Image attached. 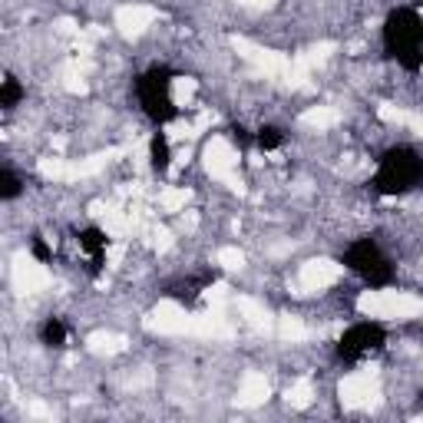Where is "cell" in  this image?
<instances>
[{
  "label": "cell",
  "instance_id": "obj_1",
  "mask_svg": "<svg viewBox=\"0 0 423 423\" xmlns=\"http://www.w3.org/2000/svg\"><path fill=\"white\" fill-rule=\"evenodd\" d=\"M357 311L364 317H387V321H410L423 311V301L407 291H364L357 298Z\"/></svg>",
  "mask_w": 423,
  "mask_h": 423
},
{
  "label": "cell",
  "instance_id": "obj_2",
  "mask_svg": "<svg viewBox=\"0 0 423 423\" xmlns=\"http://www.w3.org/2000/svg\"><path fill=\"white\" fill-rule=\"evenodd\" d=\"M192 321H195V314H189L182 304L162 301V304L146 317V328L149 331H159V334H192Z\"/></svg>",
  "mask_w": 423,
  "mask_h": 423
},
{
  "label": "cell",
  "instance_id": "obj_3",
  "mask_svg": "<svg viewBox=\"0 0 423 423\" xmlns=\"http://www.w3.org/2000/svg\"><path fill=\"white\" fill-rule=\"evenodd\" d=\"M337 397H341V404L348 407V410H361V407L374 404V400L380 397V390H377V384L370 380L367 374H350V377L341 380Z\"/></svg>",
  "mask_w": 423,
  "mask_h": 423
},
{
  "label": "cell",
  "instance_id": "obj_4",
  "mask_svg": "<svg viewBox=\"0 0 423 423\" xmlns=\"http://www.w3.org/2000/svg\"><path fill=\"white\" fill-rule=\"evenodd\" d=\"M50 285V271L40 265L37 258L30 255H17L14 261V288L20 295H34V291H43Z\"/></svg>",
  "mask_w": 423,
  "mask_h": 423
},
{
  "label": "cell",
  "instance_id": "obj_5",
  "mask_svg": "<svg viewBox=\"0 0 423 423\" xmlns=\"http://www.w3.org/2000/svg\"><path fill=\"white\" fill-rule=\"evenodd\" d=\"M202 159H205V169H208L212 179H228V176L235 172V166H239V152L232 149L228 139H221V136H215V139L205 146Z\"/></svg>",
  "mask_w": 423,
  "mask_h": 423
},
{
  "label": "cell",
  "instance_id": "obj_6",
  "mask_svg": "<svg viewBox=\"0 0 423 423\" xmlns=\"http://www.w3.org/2000/svg\"><path fill=\"white\" fill-rule=\"evenodd\" d=\"M341 278V265H334L328 258H311L301 265V275H298V288L301 291H321Z\"/></svg>",
  "mask_w": 423,
  "mask_h": 423
},
{
  "label": "cell",
  "instance_id": "obj_7",
  "mask_svg": "<svg viewBox=\"0 0 423 423\" xmlns=\"http://www.w3.org/2000/svg\"><path fill=\"white\" fill-rule=\"evenodd\" d=\"M232 47H235L248 63H255L258 70H265V73H271V76H285L288 73V67H291L288 56L275 53V50H261V47H255V43H248V40H241V37L232 40Z\"/></svg>",
  "mask_w": 423,
  "mask_h": 423
},
{
  "label": "cell",
  "instance_id": "obj_8",
  "mask_svg": "<svg viewBox=\"0 0 423 423\" xmlns=\"http://www.w3.org/2000/svg\"><path fill=\"white\" fill-rule=\"evenodd\" d=\"M159 17L156 7H146V3H129V7H119L116 10V27L123 37H139L152 20Z\"/></svg>",
  "mask_w": 423,
  "mask_h": 423
},
{
  "label": "cell",
  "instance_id": "obj_9",
  "mask_svg": "<svg viewBox=\"0 0 423 423\" xmlns=\"http://www.w3.org/2000/svg\"><path fill=\"white\" fill-rule=\"evenodd\" d=\"M268 394H271V387L265 380V374H245V380H241V390H239V407H258L268 400Z\"/></svg>",
  "mask_w": 423,
  "mask_h": 423
},
{
  "label": "cell",
  "instance_id": "obj_10",
  "mask_svg": "<svg viewBox=\"0 0 423 423\" xmlns=\"http://www.w3.org/2000/svg\"><path fill=\"white\" fill-rule=\"evenodd\" d=\"M239 308L255 331H271V314H268L265 304H258L255 298H239Z\"/></svg>",
  "mask_w": 423,
  "mask_h": 423
},
{
  "label": "cell",
  "instance_id": "obj_11",
  "mask_svg": "<svg viewBox=\"0 0 423 423\" xmlns=\"http://www.w3.org/2000/svg\"><path fill=\"white\" fill-rule=\"evenodd\" d=\"M337 110H331V106H311L308 112H301V126L304 129H331V126H337Z\"/></svg>",
  "mask_w": 423,
  "mask_h": 423
},
{
  "label": "cell",
  "instance_id": "obj_12",
  "mask_svg": "<svg viewBox=\"0 0 423 423\" xmlns=\"http://www.w3.org/2000/svg\"><path fill=\"white\" fill-rule=\"evenodd\" d=\"M189 199H192V192L185 185H172V189H166L159 195V208L162 212H182L185 205H189Z\"/></svg>",
  "mask_w": 423,
  "mask_h": 423
},
{
  "label": "cell",
  "instance_id": "obj_13",
  "mask_svg": "<svg viewBox=\"0 0 423 423\" xmlns=\"http://www.w3.org/2000/svg\"><path fill=\"white\" fill-rule=\"evenodd\" d=\"M123 348H126V337H119V334L96 331L90 337V350H96V354H119Z\"/></svg>",
  "mask_w": 423,
  "mask_h": 423
},
{
  "label": "cell",
  "instance_id": "obj_14",
  "mask_svg": "<svg viewBox=\"0 0 423 423\" xmlns=\"http://www.w3.org/2000/svg\"><path fill=\"white\" fill-rule=\"evenodd\" d=\"M278 334H281L285 341H304V337H308V328H304L301 317L285 314V317H278Z\"/></svg>",
  "mask_w": 423,
  "mask_h": 423
},
{
  "label": "cell",
  "instance_id": "obj_15",
  "mask_svg": "<svg viewBox=\"0 0 423 423\" xmlns=\"http://www.w3.org/2000/svg\"><path fill=\"white\" fill-rule=\"evenodd\" d=\"M311 400H314V384L308 380V377H301L298 384L288 387V404H291V407H298V410H301V407H308Z\"/></svg>",
  "mask_w": 423,
  "mask_h": 423
},
{
  "label": "cell",
  "instance_id": "obj_16",
  "mask_svg": "<svg viewBox=\"0 0 423 423\" xmlns=\"http://www.w3.org/2000/svg\"><path fill=\"white\" fill-rule=\"evenodd\" d=\"M192 96H195V80H189V76H179V80H172V106H189L192 103Z\"/></svg>",
  "mask_w": 423,
  "mask_h": 423
},
{
  "label": "cell",
  "instance_id": "obj_17",
  "mask_svg": "<svg viewBox=\"0 0 423 423\" xmlns=\"http://www.w3.org/2000/svg\"><path fill=\"white\" fill-rule=\"evenodd\" d=\"M219 265H221V268H228V271H239L241 265H245V255H241L239 248H221V252H219Z\"/></svg>",
  "mask_w": 423,
  "mask_h": 423
},
{
  "label": "cell",
  "instance_id": "obj_18",
  "mask_svg": "<svg viewBox=\"0 0 423 423\" xmlns=\"http://www.w3.org/2000/svg\"><path fill=\"white\" fill-rule=\"evenodd\" d=\"M410 116H413V112L400 110V106H390V103L380 106V119H384V123H397V126H400V123H410Z\"/></svg>",
  "mask_w": 423,
  "mask_h": 423
},
{
  "label": "cell",
  "instance_id": "obj_19",
  "mask_svg": "<svg viewBox=\"0 0 423 423\" xmlns=\"http://www.w3.org/2000/svg\"><path fill=\"white\" fill-rule=\"evenodd\" d=\"M228 298V285L225 281H219V285H212L208 291H205V301L212 304V308H221V301Z\"/></svg>",
  "mask_w": 423,
  "mask_h": 423
},
{
  "label": "cell",
  "instance_id": "obj_20",
  "mask_svg": "<svg viewBox=\"0 0 423 423\" xmlns=\"http://www.w3.org/2000/svg\"><path fill=\"white\" fill-rule=\"evenodd\" d=\"M152 245H156V252H169L172 248V232L169 228H156L152 232Z\"/></svg>",
  "mask_w": 423,
  "mask_h": 423
},
{
  "label": "cell",
  "instance_id": "obj_21",
  "mask_svg": "<svg viewBox=\"0 0 423 423\" xmlns=\"http://www.w3.org/2000/svg\"><path fill=\"white\" fill-rule=\"evenodd\" d=\"M152 162L156 166H166V139H156L152 143Z\"/></svg>",
  "mask_w": 423,
  "mask_h": 423
},
{
  "label": "cell",
  "instance_id": "obj_22",
  "mask_svg": "<svg viewBox=\"0 0 423 423\" xmlns=\"http://www.w3.org/2000/svg\"><path fill=\"white\" fill-rule=\"evenodd\" d=\"M123 255H126V248H123V245H110V248H106V261H110V265H119V261H123Z\"/></svg>",
  "mask_w": 423,
  "mask_h": 423
},
{
  "label": "cell",
  "instance_id": "obj_23",
  "mask_svg": "<svg viewBox=\"0 0 423 423\" xmlns=\"http://www.w3.org/2000/svg\"><path fill=\"white\" fill-rule=\"evenodd\" d=\"M47 337L60 344V341H63V328H60V324H50V328H47Z\"/></svg>",
  "mask_w": 423,
  "mask_h": 423
},
{
  "label": "cell",
  "instance_id": "obj_24",
  "mask_svg": "<svg viewBox=\"0 0 423 423\" xmlns=\"http://www.w3.org/2000/svg\"><path fill=\"white\" fill-rule=\"evenodd\" d=\"M56 30H60V34H76V23H73V20H60V23H56Z\"/></svg>",
  "mask_w": 423,
  "mask_h": 423
},
{
  "label": "cell",
  "instance_id": "obj_25",
  "mask_svg": "<svg viewBox=\"0 0 423 423\" xmlns=\"http://www.w3.org/2000/svg\"><path fill=\"white\" fill-rule=\"evenodd\" d=\"M245 7H255V10H265V7H271L275 0H241Z\"/></svg>",
  "mask_w": 423,
  "mask_h": 423
},
{
  "label": "cell",
  "instance_id": "obj_26",
  "mask_svg": "<svg viewBox=\"0 0 423 423\" xmlns=\"http://www.w3.org/2000/svg\"><path fill=\"white\" fill-rule=\"evenodd\" d=\"M407 126L413 129L417 136H423V116H410V123H407Z\"/></svg>",
  "mask_w": 423,
  "mask_h": 423
},
{
  "label": "cell",
  "instance_id": "obj_27",
  "mask_svg": "<svg viewBox=\"0 0 423 423\" xmlns=\"http://www.w3.org/2000/svg\"><path fill=\"white\" fill-rule=\"evenodd\" d=\"M420 23H423V10H420Z\"/></svg>",
  "mask_w": 423,
  "mask_h": 423
}]
</instances>
